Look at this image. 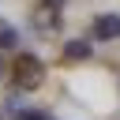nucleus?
<instances>
[{
    "label": "nucleus",
    "mask_w": 120,
    "mask_h": 120,
    "mask_svg": "<svg viewBox=\"0 0 120 120\" xmlns=\"http://www.w3.org/2000/svg\"><path fill=\"white\" fill-rule=\"evenodd\" d=\"M64 60H90V41H68L64 45Z\"/></svg>",
    "instance_id": "7ed1b4c3"
},
{
    "label": "nucleus",
    "mask_w": 120,
    "mask_h": 120,
    "mask_svg": "<svg viewBox=\"0 0 120 120\" xmlns=\"http://www.w3.org/2000/svg\"><path fill=\"white\" fill-rule=\"evenodd\" d=\"M94 38H101V41L120 38V15H98L94 19Z\"/></svg>",
    "instance_id": "f03ea898"
},
{
    "label": "nucleus",
    "mask_w": 120,
    "mask_h": 120,
    "mask_svg": "<svg viewBox=\"0 0 120 120\" xmlns=\"http://www.w3.org/2000/svg\"><path fill=\"white\" fill-rule=\"evenodd\" d=\"M41 75H45V68H41L38 56H30V52H19L15 56V86L19 90H38L41 86Z\"/></svg>",
    "instance_id": "f257e3e1"
},
{
    "label": "nucleus",
    "mask_w": 120,
    "mask_h": 120,
    "mask_svg": "<svg viewBox=\"0 0 120 120\" xmlns=\"http://www.w3.org/2000/svg\"><path fill=\"white\" fill-rule=\"evenodd\" d=\"M0 75H4V60H0Z\"/></svg>",
    "instance_id": "39448f33"
},
{
    "label": "nucleus",
    "mask_w": 120,
    "mask_h": 120,
    "mask_svg": "<svg viewBox=\"0 0 120 120\" xmlns=\"http://www.w3.org/2000/svg\"><path fill=\"white\" fill-rule=\"evenodd\" d=\"M0 49H19V34L8 22H0Z\"/></svg>",
    "instance_id": "20e7f679"
}]
</instances>
